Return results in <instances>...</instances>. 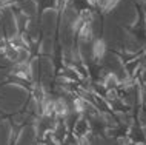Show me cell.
Here are the masks:
<instances>
[{
    "mask_svg": "<svg viewBox=\"0 0 146 145\" xmlns=\"http://www.w3.org/2000/svg\"><path fill=\"white\" fill-rule=\"evenodd\" d=\"M34 145H46V144H43V142H38V144H34Z\"/></svg>",
    "mask_w": 146,
    "mask_h": 145,
    "instance_id": "cell-1",
    "label": "cell"
}]
</instances>
